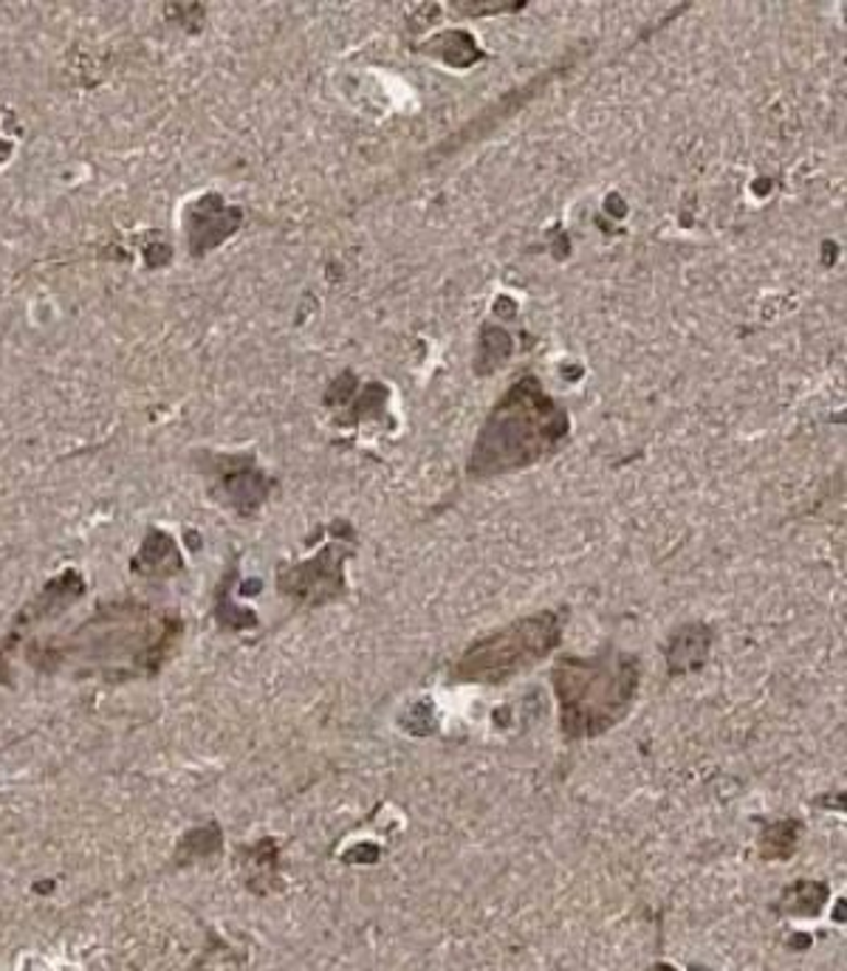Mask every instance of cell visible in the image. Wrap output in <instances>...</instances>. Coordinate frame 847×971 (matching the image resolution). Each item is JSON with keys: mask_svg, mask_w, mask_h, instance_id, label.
I'll use <instances>...</instances> for the list:
<instances>
[{"mask_svg": "<svg viewBox=\"0 0 847 971\" xmlns=\"http://www.w3.org/2000/svg\"><path fill=\"white\" fill-rule=\"evenodd\" d=\"M246 870V887L258 895H266L280 887V845L274 839H260L252 847L240 850Z\"/></svg>", "mask_w": 847, "mask_h": 971, "instance_id": "cell-10", "label": "cell"}, {"mask_svg": "<svg viewBox=\"0 0 847 971\" xmlns=\"http://www.w3.org/2000/svg\"><path fill=\"white\" fill-rule=\"evenodd\" d=\"M644 971H678L676 966H669V963H664V960H658V963H653V966H647V969Z\"/></svg>", "mask_w": 847, "mask_h": 971, "instance_id": "cell-16", "label": "cell"}, {"mask_svg": "<svg viewBox=\"0 0 847 971\" xmlns=\"http://www.w3.org/2000/svg\"><path fill=\"white\" fill-rule=\"evenodd\" d=\"M131 565L136 574L147 576V579H170L184 571V560H181L176 540L159 529L147 531L139 554L133 556Z\"/></svg>", "mask_w": 847, "mask_h": 971, "instance_id": "cell-9", "label": "cell"}, {"mask_svg": "<svg viewBox=\"0 0 847 971\" xmlns=\"http://www.w3.org/2000/svg\"><path fill=\"white\" fill-rule=\"evenodd\" d=\"M639 684V658L613 644L594 655H563L551 669V687L565 741H594L619 726L633 712Z\"/></svg>", "mask_w": 847, "mask_h": 971, "instance_id": "cell-3", "label": "cell"}, {"mask_svg": "<svg viewBox=\"0 0 847 971\" xmlns=\"http://www.w3.org/2000/svg\"><path fill=\"white\" fill-rule=\"evenodd\" d=\"M802 836L800 820L768 822L760 831V859L763 861H788L797 853Z\"/></svg>", "mask_w": 847, "mask_h": 971, "instance_id": "cell-13", "label": "cell"}, {"mask_svg": "<svg viewBox=\"0 0 847 971\" xmlns=\"http://www.w3.org/2000/svg\"><path fill=\"white\" fill-rule=\"evenodd\" d=\"M571 430L568 413L543 391L534 376H523L492 407L472 447L466 475L492 481L529 470L554 455Z\"/></svg>", "mask_w": 847, "mask_h": 971, "instance_id": "cell-2", "label": "cell"}, {"mask_svg": "<svg viewBox=\"0 0 847 971\" xmlns=\"http://www.w3.org/2000/svg\"><path fill=\"white\" fill-rule=\"evenodd\" d=\"M565 619L556 610H540V613L523 616L511 621L506 628L472 641L461 653V658L452 667L450 678L455 684H484V687H500L511 681L515 675L537 667L549 658L560 641H563Z\"/></svg>", "mask_w": 847, "mask_h": 971, "instance_id": "cell-4", "label": "cell"}, {"mask_svg": "<svg viewBox=\"0 0 847 971\" xmlns=\"http://www.w3.org/2000/svg\"><path fill=\"white\" fill-rule=\"evenodd\" d=\"M187 971H212V966H210V955H204V958H201V960H195V963H192Z\"/></svg>", "mask_w": 847, "mask_h": 971, "instance_id": "cell-15", "label": "cell"}, {"mask_svg": "<svg viewBox=\"0 0 847 971\" xmlns=\"http://www.w3.org/2000/svg\"><path fill=\"white\" fill-rule=\"evenodd\" d=\"M712 628L703 621H689L684 628L669 635L667 641V673L669 678H681V675L698 673L707 664L709 650H712Z\"/></svg>", "mask_w": 847, "mask_h": 971, "instance_id": "cell-8", "label": "cell"}, {"mask_svg": "<svg viewBox=\"0 0 847 971\" xmlns=\"http://www.w3.org/2000/svg\"><path fill=\"white\" fill-rule=\"evenodd\" d=\"M353 529L345 522L339 531V540L328 542L317 556L297 562V565H280L278 590L292 599L300 608H323L328 601L342 599L348 585H345V562L353 556Z\"/></svg>", "mask_w": 847, "mask_h": 971, "instance_id": "cell-5", "label": "cell"}, {"mask_svg": "<svg viewBox=\"0 0 847 971\" xmlns=\"http://www.w3.org/2000/svg\"><path fill=\"white\" fill-rule=\"evenodd\" d=\"M82 594H86V582H82V576L77 574V571H66V574H60L57 579L48 582L46 588L34 596L26 608L18 613L12 630H9V635L3 639V644H0V684H3V687L12 684V675H9V655L14 653L18 644H21L23 633L32 630L34 624H41V621L52 619V616L71 608L74 601L80 599Z\"/></svg>", "mask_w": 847, "mask_h": 971, "instance_id": "cell-7", "label": "cell"}, {"mask_svg": "<svg viewBox=\"0 0 847 971\" xmlns=\"http://www.w3.org/2000/svg\"><path fill=\"white\" fill-rule=\"evenodd\" d=\"M379 847L376 845H364V847H353L351 853H348V856H345V865H357V861H362V865H373V861L379 859Z\"/></svg>", "mask_w": 847, "mask_h": 971, "instance_id": "cell-14", "label": "cell"}, {"mask_svg": "<svg viewBox=\"0 0 847 971\" xmlns=\"http://www.w3.org/2000/svg\"><path fill=\"white\" fill-rule=\"evenodd\" d=\"M184 635L176 613L150 608L145 601H105L80 628L46 641H32L26 658L37 673L97 678L120 684L153 678L165 669Z\"/></svg>", "mask_w": 847, "mask_h": 971, "instance_id": "cell-1", "label": "cell"}, {"mask_svg": "<svg viewBox=\"0 0 847 971\" xmlns=\"http://www.w3.org/2000/svg\"><path fill=\"white\" fill-rule=\"evenodd\" d=\"M206 472L212 475V497L244 517L255 515L272 495V481L255 466L252 458L221 455L206 466Z\"/></svg>", "mask_w": 847, "mask_h": 971, "instance_id": "cell-6", "label": "cell"}, {"mask_svg": "<svg viewBox=\"0 0 847 971\" xmlns=\"http://www.w3.org/2000/svg\"><path fill=\"white\" fill-rule=\"evenodd\" d=\"M689 971H707V969H703V966H698V963H696V966H692V969H689Z\"/></svg>", "mask_w": 847, "mask_h": 971, "instance_id": "cell-17", "label": "cell"}, {"mask_svg": "<svg viewBox=\"0 0 847 971\" xmlns=\"http://www.w3.org/2000/svg\"><path fill=\"white\" fill-rule=\"evenodd\" d=\"M221 850H224V831L218 822H204L181 836L176 853H172V867L199 865V861L218 856Z\"/></svg>", "mask_w": 847, "mask_h": 971, "instance_id": "cell-12", "label": "cell"}, {"mask_svg": "<svg viewBox=\"0 0 847 971\" xmlns=\"http://www.w3.org/2000/svg\"><path fill=\"white\" fill-rule=\"evenodd\" d=\"M827 899H831V890H827L825 881L802 879L782 890L775 912L777 915H794V918H816L825 910Z\"/></svg>", "mask_w": 847, "mask_h": 971, "instance_id": "cell-11", "label": "cell"}]
</instances>
